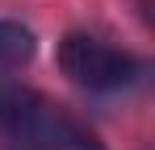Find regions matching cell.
<instances>
[{
  "mask_svg": "<svg viewBox=\"0 0 155 150\" xmlns=\"http://www.w3.org/2000/svg\"><path fill=\"white\" fill-rule=\"evenodd\" d=\"M0 150H105L88 125L38 88L0 79Z\"/></svg>",
  "mask_w": 155,
  "mask_h": 150,
  "instance_id": "cell-1",
  "label": "cell"
},
{
  "mask_svg": "<svg viewBox=\"0 0 155 150\" xmlns=\"http://www.w3.org/2000/svg\"><path fill=\"white\" fill-rule=\"evenodd\" d=\"M59 71L92 96H117L147 79V63L130 50H117L113 42H105L97 33L71 29L59 42Z\"/></svg>",
  "mask_w": 155,
  "mask_h": 150,
  "instance_id": "cell-2",
  "label": "cell"
},
{
  "mask_svg": "<svg viewBox=\"0 0 155 150\" xmlns=\"http://www.w3.org/2000/svg\"><path fill=\"white\" fill-rule=\"evenodd\" d=\"M38 54V38L34 29L21 21H4L0 17V71H21Z\"/></svg>",
  "mask_w": 155,
  "mask_h": 150,
  "instance_id": "cell-3",
  "label": "cell"
}]
</instances>
